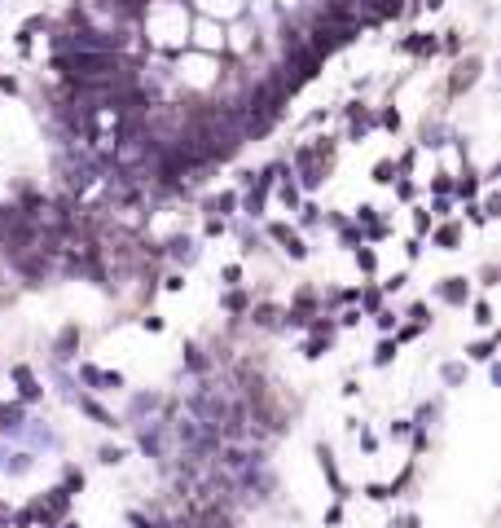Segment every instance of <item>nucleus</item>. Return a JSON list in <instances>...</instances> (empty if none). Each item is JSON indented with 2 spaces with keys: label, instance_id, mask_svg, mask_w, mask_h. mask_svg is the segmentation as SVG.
Segmentation results:
<instances>
[{
  "label": "nucleus",
  "instance_id": "nucleus-2",
  "mask_svg": "<svg viewBox=\"0 0 501 528\" xmlns=\"http://www.w3.org/2000/svg\"><path fill=\"white\" fill-rule=\"evenodd\" d=\"M269 234H273V238L282 242V251H286L290 260H304V256H308V247H304V238H299L295 229H286V224H273Z\"/></svg>",
  "mask_w": 501,
  "mask_h": 528
},
{
  "label": "nucleus",
  "instance_id": "nucleus-3",
  "mask_svg": "<svg viewBox=\"0 0 501 528\" xmlns=\"http://www.w3.org/2000/svg\"><path fill=\"white\" fill-rule=\"evenodd\" d=\"M316 458H321V471H326V480H330V489H334L339 497H348V485H343V475H339V462H334V454H330V449L321 445V449H316Z\"/></svg>",
  "mask_w": 501,
  "mask_h": 528
},
{
  "label": "nucleus",
  "instance_id": "nucleus-21",
  "mask_svg": "<svg viewBox=\"0 0 501 528\" xmlns=\"http://www.w3.org/2000/svg\"><path fill=\"white\" fill-rule=\"evenodd\" d=\"M66 493H79L84 489V471H66V485H62Z\"/></svg>",
  "mask_w": 501,
  "mask_h": 528
},
{
  "label": "nucleus",
  "instance_id": "nucleus-17",
  "mask_svg": "<svg viewBox=\"0 0 501 528\" xmlns=\"http://www.w3.org/2000/svg\"><path fill=\"white\" fill-rule=\"evenodd\" d=\"M391 172H396V163H391V159H383V163L374 167V181H378V185H391V181H396Z\"/></svg>",
  "mask_w": 501,
  "mask_h": 528
},
{
  "label": "nucleus",
  "instance_id": "nucleus-25",
  "mask_svg": "<svg viewBox=\"0 0 501 528\" xmlns=\"http://www.w3.org/2000/svg\"><path fill=\"white\" fill-rule=\"evenodd\" d=\"M365 497H374V502H383V497H391L383 485H365Z\"/></svg>",
  "mask_w": 501,
  "mask_h": 528
},
{
  "label": "nucleus",
  "instance_id": "nucleus-9",
  "mask_svg": "<svg viewBox=\"0 0 501 528\" xmlns=\"http://www.w3.org/2000/svg\"><path fill=\"white\" fill-rule=\"evenodd\" d=\"M348 119H352V137H361V133L374 128V115H369L365 106H352V110H348Z\"/></svg>",
  "mask_w": 501,
  "mask_h": 528
},
{
  "label": "nucleus",
  "instance_id": "nucleus-11",
  "mask_svg": "<svg viewBox=\"0 0 501 528\" xmlns=\"http://www.w3.org/2000/svg\"><path fill=\"white\" fill-rule=\"evenodd\" d=\"M79 410H84V414H88V418H97V423H101V427H119V423H115V418H110V414H105V410H101V405H97V400H79Z\"/></svg>",
  "mask_w": 501,
  "mask_h": 528
},
{
  "label": "nucleus",
  "instance_id": "nucleus-31",
  "mask_svg": "<svg viewBox=\"0 0 501 528\" xmlns=\"http://www.w3.org/2000/svg\"><path fill=\"white\" fill-rule=\"evenodd\" d=\"M5 519H9V507H0V524H5Z\"/></svg>",
  "mask_w": 501,
  "mask_h": 528
},
{
  "label": "nucleus",
  "instance_id": "nucleus-8",
  "mask_svg": "<svg viewBox=\"0 0 501 528\" xmlns=\"http://www.w3.org/2000/svg\"><path fill=\"white\" fill-rule=\"evenodd\" d=\"M14 379H18V388H22V396H26V400H36V396H40V388H36V374L26 370V366H14Z\"/></svg>",
  "mask_w": 501,
  "mask_h": 528
},
{
  "label": "nucleus",
  "instance_id": "nucleus-13",
  "mask_svg": "<svg viewBox=\"0 0 501 528\" xmlns=\"http://www.w3.org/2000/svg\"><path fill=\"white\" fill-rule=\"evenodd\" d=\"M75 339H79V331H75V326H66V331H62V339H58V357H71Z\"/></svg>",
  "mask_w": 501,
  "mask_h": 528
},
{
  "label": "nucleus",
  "instance_id": "nucleus-29",
  "mask_svg": "<svg viewBox=\"0 0 501 528\" xmlns=\"http://www.w3.org/2000/svg\"><path fill=\"white\" fill-rule=\"evenodd\" d=\"M391 436H409V418H396L391 423Z\"/></svg>",
  "mask_w": 501,
  "mask_h": 528
},
{
  "label": "nucleus",
  "instance_id": "nucleus-27",
  "mask_svg": "<svg viewBox=\"0 0 501 528\" xmlns=\"http://www.w3.org/2000/svg\"><path fill=\"white\" fill-rule=\"evenodd\" d=\"M26 467H31V458H26V454H18V458H14V462H9V471H14V475H22V471H26Z\"/></svg>",
  "mask_w": 501,
  "mask_h": 528
},
{
  "label": "nucleus",
  "instance_id": "nucleus-19",
  "mask_svg": "<svg viewBox=\"0 0 501 528\" xmlns=\"http://www.w3.org/2000/svg\"><path fill=\"white\" fill-rule=\"evenodd\" d=\"M361 304H365V309H369V313H383V309H378V304H383V295H378V291H374V286H369V291H365V295H361Z\"/></svg>",
  "mask_w": 501,
  "mask_h": 528
},
{
  "label": "nucleus",
  "instance_id": "nucleus-7",
  "mask_svg": "<svg viewBox=\"0 0 501 528\" xmlns=\"http://www.w3.org/2000/svg\"><path fill=\"white\" fill-rule=\"evenodd\" d=\"M167 247H172V256H176L180 264H194V260H198V247H194L190 238H172Z\"/></svg>",
  "mask_w": 501,
  "mask_h": 528
},
{
  "label": "nucleus",
  "instance_id": "nucleus-4",
  "mask_svg": "<svg viewBox=\"0 0 501 528\" xmlns=\"http://www.w3.org/2000/svg\"><path fill=\"white\" fill-rule=\"evenodd\" d=\"M466 295H470L466 278H448V282L440 286V299H448V304H466Z\"/></svg>",
  "mask_w": 501,
  "mask_h": 528
},
{
  "label": "nucleus",
  "instance_id": "nucleus-12",
  "mask_svg": "<svg viewBox=\"0 0 501 528\" xmlns=\"http://www.w3.org/2000/svg\"><path fill=\"white\" fill-rule=\"evenodd\" d=\"M458 238H462V229H458V224H444V229L435 234V242H440V247H448V251L458 247Z\"/></svg>",
  "mask_w": 501,
  "mask_h": 528
},
{
  "label": "nucleus",
  "instance_id": "nucleus-20",
  "mask_svg": "<svg viewBox=\"0 0 501 528\" xmlns=\"http://www.w3.org/2000/svg\"><path fill=\"white\" fill-rule=\"evenodd\" d=\"M224 309H229V313H242V309H247V295H242V291L224 295Z\"/></svg>",
  "mask_w": 501,
  "mask_h": 528
},
{
  "label": "nucleus",
  "instance_id": "nucleus-24",
  "mask_svg": "<svg viewBox=\"0 0 501 528\" xmlns=\"http://www.w3.org/2000/svg\"><path fill=\"white\" fill-rule=\"evenodd\" d=\"M475 321L488 326V321H492V309H488V304H475Z\"/></svg>",
  "mask_w": 501,
  "mask_h": 528
},
{
  "label": "nucleus",
  "instance_id": "nucleus-23",
  "mask_svg": "<svg viewBox=\"0 0 501 528\" xmlns=\"http://www.w3.org/2000/svg\"><path fill=\"white\" fill-rule=\"evenodd\" d=\"M475 190H480V181H475V176L466 172V181H458V194H462V198H470Z\"/></svg>",
  "mask_w": 501,
  "mask_h": 528
},
{
  "label": "nucleus",
  "instance_id": "nucleus-22",
  "mask_svg": "<svg viewBox=\"0 0 501 528\" xmlns=\"http://www.w3.org/2000/svg\"><path fill=\"white\" fill-rule=\"evenodd\" d=\"M282 203L295 212V207H299V190H295V185H282Z\"/></svg>",
  "mask_w": 501,
  "mask_h": 528
},
{
  "label": "nucleus",
  "instance_id": "nucleus-6",
  "mask_svg": "<svg viewBox=\"0 0 501 528\" xmlns=\"http://www.w3.org/2000/svg\"><path fill=\"white\" fill-rule=\"evenodd\" d=\"M233 207H237V194H216V198H207V212L216 216V220H224Z\"/></svg>",
  "mask_w": 501,
  "mask_h": 528
},
{
  "label": "nucleus",
  "instance_id": "nucleus-28",
  "mask_svg": "<svg viewBox=\"0 0 501 528\" xmlns=\"http://www.w3.org/2000/svg\"><path fill=\"white\" fill-rule=\"evenodd\" d=\"M316 220H321V207L308 203V207H304V224H316Z\"/></svg>",
  "mask_w": 501,
  "mask_h": 528
},
{
  "label": "nucleus",
  "instance_id": "nucleus-14",
  "mask_svg": "<svg viewBox=\"0 0 501 528\" xmlns=\"http://www.w3.org/2000/svg\"><path fill=\"white\" fill-rule=\"evenodd\" d=\"M97 458H101L105 467H119V462H123V449H119V445H101V454H97Z\"/></svg>",
  "mask_w": 501,
  "mask_h": 528
},
{
  "label": "nucleus",
  "instance_id": "nucleus-10",
  "mask_svg": "<svg viewBox=\"0 0 501 528\" xmlns=\"http://www.w3.org/2000/svg\"><path fill=\"white\" fill-rule=\"evenodd\" d=\"M401 48H405V53H427V48L435 53V40H427V31H413V36H409Z\"/></svg>",
  "mask_w": 501,
  "mask_h": 528
},
{
  "label": "nucleus",
  "instance_id": "nucleus-1",
  "mask_svg": "<svg viewBox=\"0 0 501 528\" xmlns=\"http://www.w3.org/2000/svg\"><path fill=\"white\" fill-rule=\"evenodd\" d=\"M277 172H282V163H273V167H264L259 172V181H255V176H247V212L251 216H259V207H264V198H269V185L277 181Z\"/></svg>",
  "mask_w": 501,
  "mask_h": 528
},
{
  "label": "nucleus",
  "instance_id": "nucleus-16",
  "mask_svg": "<svg viewBox=\"0 0 501 528\" xmlns=\"http://www.w3.org/2000/svg\"><path fill=\"white\" fill-rule=\"evenodd\" d=\"M466 352H470V361H492V339H484V343H470Z\"/></svg>",
  "mask_w": 501,
  "mask_h": 528
},
{
  "label": "nucleus",
  "instance_id": "nucleus-32",
  "mask_svg": "<svg viewBox=\"0 0 501 528\" xmlns=\"http://www.w3.org/2000/svg\"><path fill=\"white\" fill-rule=\"evenodd\" d=\"M62 528H79V524H62Z\"/></svg>",
  "mask_w": 501,
  "mask_h": 528
},
{
  "label": "nucleus",
  "instance_id": "nucleus-18",
  "mask_svg": "<svg viewBox=\"0 0 501 528\" xmlns=\"http://www.w3.org/2000/svg\"><path fill=\"white\" fill-rule=\"evenodd\" d=\"M391 357H396V339H383V343H378V352H374V366H387Z\"/></svg>",
  "mask_w": 501,
  "mask_h": 528
},
{
  "label": "nucleus",
  "instance_id": "nucleus-5",
  "mask_svg": "<svg viewBox=\"0 0 501 528\" xmlns=\"http://www.w3.org/2000/svg\"><path fill=\"white\" fill-rule=\"evenodd\" d=\"M475 80H480V62H475V58H470V62H462V66H458V75H453V93H462V88H470Z\"/></svg>",
  "mask_w": 501,
  "mask_h": 528
},
{
  "label": "nucleus",
  "instance_id": "nucleus-15",
  "mask_svg": "<svg viewBox=\"0 0 501 528\" xmlns=\"http://www.w3.org/2000/svg\"><path fill=\"white\" fill-rule=\"evenodd\" d=\"M356 264H361L365 273H374V264H378V256H374V251H369V247L361 242V247H356Z\"/></svg>",
  "mask_w": 501,
  "mask_h": 528
},
{
  "label": "nucleus",
  "instance_id": "nucleus-30",
  "mask_svg": "<svg viewBox=\"0 0 501 528\" xmlns=\"http://www.w3.org/2000/svg\"><path fill=\"white\" fill-rule=\"evenodd\" d=\"M273 317H277L273 309H259V313H255V321H259V326H273Z\"/></svg>",
  "mask_w": 501,
  "mask_h": 528
},
{
  "label": "nucleus",
  "instance_id": "nucleus-26",
  "mask_svg": "<svg viewBox=\"0 0 501 528\" xmlns=\"http://www.w3.org/2000/svg\"><path fill=\"white\" fill-rule=\"evenodd\" d=\"M462 374H466L462 366H444V379H448V383H462Z\"/></svg>",
  "mask_w": 501,
  "mask_h": 528
}]
</instances>
